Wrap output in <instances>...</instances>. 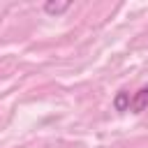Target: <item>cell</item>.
<instances>
[{
  "label": "cell",
  "mask_w": 148,
  "mask_h": 148,
  "mask_svg": "<svg viewBox=\"0 0 148 148\" xmlns=\"http://www.w3.org/2000/svg\"><path fill=\"white\" fill-rule=\"evenodd\" d=\"M146 106H148V86H143L141 90L134 92L130 109H132V113H141V111H146Z\"/></svg>",
  "instance_id": "cell-1"
},
{
  "label": "cell",
  "mask_w": 148,
  "mask_h": 148,
  "mask_svg": "<svg viewBox=\"0 0 148 148\" xmlns=\"http://www.w3.org/2000/svg\"><path fill=\"white\" fill-rule=\"evenodd\" d=\"M130 104H132V97H130V92L127 90H120L116 97H113V109L116 111H130Z\"/></svg>",
  "instance_id": "cell-3"
},
{
  "label": "cell",
  "mask_w": 148,
  "mask_h": 148,
  "mask_svg": "<svg viewBox=\"0 0 148 148\" xmlns=\"http://www.w3.org/2000/svg\"><path fill=\"white\" fill-rule=\"evenodd\" d=\"M72 7V2L69 0H49V2H44V12L46 14H51V16H60V14H65L67 9Z\"/></svg>",
  "instance_id": "cell-2"
}]
</instances>
